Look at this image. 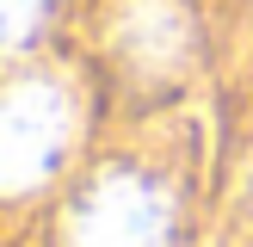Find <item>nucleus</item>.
<instances>
[{
  "label": "nucleus",
  "instance_id": "obj_1",
  "mask_svg": "<svg viewBox=\"0 0 253 247\" xmlns=\"http://www.w3.org/2000/svg\"><path fill=\"white\" fill-rule=\"evenodd\" d=\"M74 111L56 81H19L0 93V192H31L56 173Z\"/></svg>",
  "mask_w": 253,
  "mask_h": 247
},
{
  "label": "nucleus",
  "instance_id": "obj_2",
  "mask_svg": "<svg viewBox=\"0 0 253 247\" xmlns=\"http://www.w3.org/2000/svg\"><path fill=\"white\" fill-rule=\"evenodd\" d=\"M173 204L142 173H105L68 216V247H167Z\"/></svg>",
  "mask_w": 253,
  "mask_h": 247
},
{
  "label": "nucleus",
  "instance_id": "obj_3",
  "mask_svg": "<svg viewBox=\"0 0 253 247\" xmlns=\"http://www.w3.org/2000/svg\"><path fill=\"white\" fill-rule=\"evenodd\" d=\"M124 68L136 74H179L198 49V25L185 0H124L118 25H111Z\"/></svg>",
  "mask_w": 253,
  "mask_h": 247
},
{
  "label": "nucleus",
  "instance_id": "obj_4",
  "mask_svg": "<svg viewBox=\"0 0 253 247\" xmlns=\"http://www.w3.org/2000/svg\"><path fill=\"white\" fill-rule=\"evenodd\" d=\"M49 0H0V56H12V49H25L37 37V25H43Z\"/></svg>",
  "mask_w": 253,
  "mask_h": 247
}]
</instances>
